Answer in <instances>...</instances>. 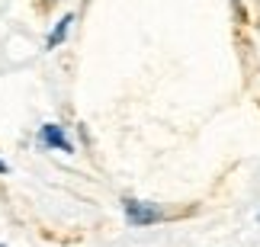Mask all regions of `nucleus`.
<instances>
[{"instance_id": "f03ea898", "label": "nucleus", "mask_w": 260, "mask_h": 247, "mask_svg": "<svg viewBox=\"0 0 260 247\" xmlns=\"http://www.w3.org/2000/svg\"><path fill=\"white\" fill-rule=\"evenodd\" d=\"M39 138H42V145H48V148H61V151H71V142H68V135H64L58 125H45L42 132H39Z\"/></svg>"}, {"instance_id": "20e7f679", "label": "nucleus", "mask_w": 260, "mask_h": 247, "mask_svg": "<svg viewBox=\"0 0 260 247\" xmlns=\"http://www.w3.org/2000/svg\"><path fill=\"white\" fill-rule=\"evenodd\" d=\"M0 173H7V164L4 161H0Z\"/></svg>"}, {"instance_id": "7ed1b4c3", "label": "nucleus", "mask_w": 260, "mask_h": 247, "mask_svg": "<svg viewBox=\"0 0 260 247\" xmlns=\"http://www.w3.org/2000/svg\"><path fill=\"white\" fill-rule=\"evenodd\" d=\"M71 23H74V16H71V13H68V16L61 19V23H58V26H55V32H52V36H48V48H55L58 42H64V36H68V26H71Z\"/></svg>"}, {"instance_id": "f257e3e1", "label": "nucleus", "mask_w": 260, "mask_h": 247, "mask_svg": "<svg viewBox=\"0 0 260 247\" xmlns=\"http://www.w3.org/2000/svg\"><path fill=\"white\" fill-rule=\"evenodd\" d=\"M125 219L132 222V225H154V222L164 219V209H157L154 202H135V199H128L125 202Z\"/></svg>"}]
</instances>
